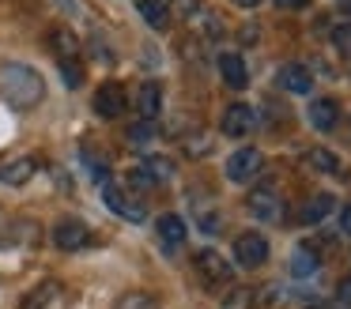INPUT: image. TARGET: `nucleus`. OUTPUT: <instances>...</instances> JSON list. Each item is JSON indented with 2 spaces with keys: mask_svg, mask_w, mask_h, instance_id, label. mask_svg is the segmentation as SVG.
Returning a JSON list of instances; mask_svg holds the SVG:
<instances>
[{
  "mask_svg": "<svg viewBox=\"0 0 351 309\" xmlns=\"http://www.w3.org/2000/svg\"><path fill=\"white\" fill-rule=\"evenodd\" d=\"M0 98H8L16 110H31L46 98V79L27 64H0Z\"/></svg>",
  "mask_w": 351,
  "mask_h": 309,
  "instance_id": "f257e3e1",
  "label": "nucleus"
},
{
  "mask_svg": "<svg viewBox=\"0 0 351 309\" xmlns=\"http://www.w3.org/2000/svg\"><path fill=\"white\" fill-rule=\"evenodd\" d=\"M261 166H265V158H261L257 147H238L234 155L227 158V181L245 185V181H253L261 173Z\"/></svg>",
  "mask_w": 351,
  "mask_h": 309,
  "instance_id": "f03ea898",
  "label": "nucleus"
},
{
  "mask_svg": "<svg viewBox=\"0 0 351 309\" xmlns=\"http://www.w3.org/2000/svg\"><path fill=\"white\" fill-rule=\"evenodd\" d=\"M234 260L242 264V268H261V264L268 260V238L265 234H238Z\"/></svg>",
  "mask_w": 351,
  "mask_h": 309,
  "instance_id": "7ed1b4c3",
  "label": "nucleus"
},
{
  "mask_svg": "<svg viewBox=\"0 0 351 309\" xmlns=\"http://www.w3.org/2000/svg\"><path fill=\"white\" fill-rule=\"evenodd\" d=\"M87 223L84 219H57L53 223V245L64 249V253H76V249L87 245Z\"/></svg>",
  "mask_w": 351,
  "mask_h": 309,
  "instance_id": "20e7f679",
  "label": "nucleus"
},
{
  "mask_svg": "<svg viewBox=\"0 0 351 309\" xmlns=\"http://www.w3.org/2000/svg\"><path fill=\"white\" fill-rule=\"evenodd\" d=\"M102 200H106V208L114 211V215L129 219V223H144V208H140L136 200H132L125 188L110 185V181H102Z\"/></svg>",
  "mask_w": 351,
  "mask_h": 309,
  "instance_id": "39448f33",
  "label": "nucleus"
},
{
  "mask_svg": "<svg viewBox=\"0 0 351 309\" xmlns=\"http://www.w3.org/2000/svg\"><path fill=\"white\" fill-rule=\"evenodd\" d=\"M250 215L253 219H265V223H280V219H283L280 193H272V188H257V193H250Z\"/></svg>",
  "mask_w": 351,
  "mask_h": 309,
  "instance_id": "423d86ee",
  "label": "nucleus"
},
{
  "mask_svg": "<svg viewBox=\"0 0 351 309\" xmlns=\"http://www.w3.org/2000/svg\"><path fill=\"white\" fill-rule=\"evenodd\" d=\"M276 83H280L287 95H310L313 90V75L306 64H283L280 72H276Z\"/></svg>",
  "mask_w": 351,
  "mask_h": 309,
  "instance_id": "0eeeda50",
  "label": "nucleus"
},
{
  "mask_svg": "<svg viewBox=\"0 0 351 309\" xmlns=\"http://www.w3.org/2000/svg\"><path fill=\"white\" fill-rule=\"evenodd\" d=\"M95 113L106 121H114L117 113H125V90L117 87V83H102L99 90H95Z\"/></svg>",
  "mask_w": 351,
  "mask_h": 309,
  "instance_id": "6e6552de",
  "label": "nucleus"
},
{
  "mask_svg": "<svg viewBox=\"0 0 351 309\" xmlns=\"http://www.w3.org/2000/svg\"><path fill=\"white\" fill-rule=\"evenodd\" d=\"M253 125H257V117H253V110H250L245 102L227 106V110H223V121H219V128H223L227 136H234V140H238V136H245Z\"/></svg>",
  "mask_w": 351,
  "mask_h": 309,
  "instance_id": "1a4fd4ad",
  "label": "nucleus"
},
{
  "mask_svg": "<svg viewBox=\"0 0 351 309\" xmlns=\"http://www.w3.org/2000/svg\"><path fill=\"white\" fill-rule=\"evenodd\" d=\"M306 117H310V125L317 128V132H332L336 121H340V106H336L332 98H313Z\"/></svg>",
  "mask_w": 351,
  "mask_h": 309,
  "instance_id": "9d476101",
  "label": "nucleus"
},
{
  "mask_svg": "<svg viewBox=\"0 0 351 309\" xmlns=\"http://www.w3.org/2000/svg\"><path fill=\"white\" fill-rule=\"evenodd\" d=\"M197 271L208 279V283H227L230 279V264L223 260L215 249H200L197 253Z\"/></svg>",
  "mask_w": 351,
  "mask_h": 309,
  "instance_id": "9b49d317",
  "label": "nucleus"
},
{
  "mask_svg": "<svg viewBox=\"0 0 351 309\" xmlns=\"http://www.w3.org/2000/svg\"><path fill=\"white\" fill-rule=\"evenodd\" d=\"M219 72H223V83L234 90L250 87V72H245V60L242 53H219Z\"/></svg>",
  "mask_w": 351,
  "mask_h": 309,
  "instance_id": "f8f14e48",
  "label": "nucleus"
},
{
  "mask_svg": "<svg viewBox=\"0 0 351 309\" xmlns=\"http://www.w3.org/2000/svg\"><path fill=\"white\" fill-rule=\"evenodd\" d=\"M317 268H321L317 249H313V245H295V253H291V275H295V279H310Z\"/></svg>",
  "mask_w": 351,
  "mask_h": 309,
  "instance_id": "ddd939ff",
  "label": "nucleus"
},
{
  "mask_svg": "<svg viewBox=\"0 0 351 309\" xmlns=\"http://www.w3.org/2000/svg\"><path fill=\"white\" fill-rule=\"evenodd\" d=\"M306 166H310L313 173H328V177H340V173H343V162L332 155V151H325V147L306 151Z\"/></svg>",
  "mask_w": 351,
  "mask_h": 309,
  "instance_id": "4468645a",
  "label": "nucleus"
},
{
  "mask_svg": "<svg viewBox=\"0 0 351 309\" xmlns=\"http://www.w3.org/2000/svg\"><path fill=\"white\" fill-rule=\"evenodd\" d=\"M34 170H38L34 158H16V162L0 166V185H27L34 177Z\"/></svg>",
  "mask_w": 351,
  "mask_h": 309,
  "instance_id": "2eb2a0df",
  "label": "nucleus"
},
{
  "mask_svg": "<svg viewBox=\"0 0 351 309\" xmlns=\"http://www.w3.org/2000/svg\"><path fill=\"white\" fill-rule=\"evenodd\" d=\"M155 234H159V241L167 249H178L185 241V223L178 215H159V223H155Z\"/></svg>",
  "mask_w": 351,
  "mask_h": 309,
  "instance_id": "dca6fc26",
  "label": "nucleus"
},
{
  "mask_svg": "<svg viewBox=\"0 0 351 309\" xmlns=\"http://www.w3.org/2000/svg\"><path fill=\"white\" fill-rule=\"evenodd\" d=\"M140 15H144V23L147 27H155V30H162L170 23V4L167 0H140Z\"/></svg>",
  "mask_w": 351,
  "mask_h": 309,
  "instance_id": "f3484780",
  "label": "nucleus"
},
{
  "mask_svg": "<svg viewBox=\"0 0 351 309\" xmlns=\"http://www.w3.org/2000/svg\"><path fill=\"white\" fill-rule=\"evenodd\" d=\"M162 110V90L159 83H144L140 87V113H144V121H155Z\"/></svg>",
  "mask_w": 351,
  "mask_h": 309,
  "instance_id": "a211bd4d",
  "label": "nucleus"
},
{
  "mask_svg": "<svg viewBox=\"0 0 351 309\" xmlns=\"http://www.w3.org/2000/svg\"><path fill=\"white\" fill-rule=\"evenodd\" d=\"M332 203H336V200H332L328 193H317V196H313V200L306 203L302 211H298V219H302L306 226H310V223H321V219H325L328 211H332Z\"/></svg>",
  "mask_w": 351,
  "mask_h": 309,
  "instance_id": "6ab92c4d",
  "label": "nucleus"
},
{
  "mask_svg": "<svg viewBox=\"0 0 351 309\" xmlns=\"http://www.w3.org/2000/svg\"><path fill=\"white\" fill-rule=\"evenodd\" d=\"M144 170L147 173H152V177L155 181H170V177H174V162H170V158L167 155H152V158H147V162H144Z\"/></svg>",
  "mask_w": 351,
  "mask_h": 309,
  "instance_id": "aec40b11",
  "label": "nucleus"
},
{
  "mask_svg": "<svg viewBox=\"0 0 351 309\" xmlns=\"http://www.w3.org/2000/svg\"><path fill=\"white\" fill-rule=\"evenodd\" d=\"M53 49H61V60H76V53H80V42L69 34V30H53Z\"/></svg>",
  "mask_w": 351,
  "mask_h": 309,
  "instance_id": "412c9836",
  "label": "nucleus"
},
{
  "mask_svg": "<svg viewBox=\"0 0 351 309\" xmlns=\"http://www.w3.org/2000/svg\"><path fill=\"white\" fill-rule=\"evenodd\" d=\"M117 309H159V301H155L152 294H125V298L117 301Z\"/></svg>",
  "mask_w": 351,
  "mask_h": 309,
  "instance_id": "4be33fe9",
  "label": "nucleus"
},
{
  "mask_svg": "<svg viewBox=\"0 0 351 309\" xmlns=\"http://www.w3.org/2000/svg\"><path fill=\"white\" fill-rule=\"evenodd\" d=\"M332 45H336V49H340L343 57L351 60V23H340V27L332 30Z\"/></svg>",
  "mask_w": 351,
  "mask_h": 309,
  "instance_id": "5701e85b",
  "label": "nucleus"
},
{
  "mask_svg": "<svg viewBox=\"0 0 351 309\" xmlns=\"http://www.w3.org/2000/svg\"><path fill=\"white\" fill-rule=\"evenodd\" d=\"M200 30H204L208 38H219V34H223V23H219V15H212V12H200Z\"/></svg>",
  "mask_w": 351,
  "mask_h": 309,
  "instance_id": "b1692460",
  "label": "nucleus"
},
{
  "mask_svg": "<svg viewBox=\"0 0 351 309\" xmlns=\"http://www.w3.org/2000/svg\"><path fill=\"white\" fill-rule=\"evenodd\" d=\"M61 72H64V83H69V87H80V83H84V72L76 68V60H61Z\"/></svg>",
  "mask_w": 351,
  "mask_h": 309,
  "instance_id": "393cba45",
  "label": "nucleus"
},
{
  "mask_svg": "<svg viewBox=\"0 0 351 309\" xmlns=\"http://www.w3.org/2000/svg\"><path fill=\"white\" fill-rule=\"evenodd\" d=\"M129 185H132V188H152V185H155V177L144 170V166H140V170H132V173H129Z\"/></svg>",
  "mask_w": 351,
  "mask_h": 309,
  "instance_id": "a878e982",
  "label": "nucleus"
},
{
  "mask_svg": "<svg viewBox=\"0 0 351 309\" xmlns=\"http://www.w3.org/2000/svg\"><path fill=\"white\" fill-rule=\"evenodd\" d=\"M129 140H132V147H144V140H152V121H144V125L132 128Z\"/></svg>",
  "mask_w": 351,
  "mask_h": 309,
  "instance_id": "bb28decb",
  "label": "nucleus"
},
{
  "mask_svg": "<svg viewBox=\"0 0 351 309\" xmlns=\"http://www.w3.org/2000/svg\"><path fill=\"white\" fill-rule=\"evenodd\" d=\"M238 298H227V309H245L250 306V291H234Z\"/></svg>",
  "mask_w": 351,
  "mask_h": 309,
  "instance_id": "cd10ccee",
  "label": "nucleus"
},
{
  "mask_svg": "<svg viewBox=\"0 0 351 309\" xmlns=\"http://www.w3.org/2000/svg\"><path fill=\"white\" fill-rule=\"evenodd\" d=\"M340 230L351 238V203H343V211H340Z\"/></svg>",
  "mask_w": 351,
  "mask_h": 309,
  "instance_id": "c85d7f7f",
  "label": "nucleus"
},
{
  "mask_svg": "<svg viewBox=\"0 0 351 309\" xmlns=\"http://www.w3.org/2000/svg\"><path fill=\"white\" fill-rule=\"evenodd\" d=\"M178 12H182V15H197L200 4H197V0H178Z\"/></svg>",
  "mask_w": 351,
  "mask_h": 309,
  "instance_id": "c756f323",
  "label": "nucleus"
},
{
  "mask_svg": "<svg viewBox=\"0 0 351 309\" xmlns=\"http://www.w3.org/2000/svg\"><path fill=\"white\" fill-rule=\"evenodd\" d=\"M340 301H351V279H343V283H340Z\"/></svg>",
  "mask_w": 351,
  "mask_h": 309,
  "instance_id": "7c9ffc66",
  "label": "nucleus"
},
{
  "mask_svg": "<svg viewBox=\"0 0 351 309\" xmlns=\"http://www.w3.org/2000/svg\"><path fill=\"white\" fill-rule=\"evenodd\" d=\"M276 4H280V8H306L310 0H276Z\"/></svg>",
  "mask_w": 351,
  "mask_h": 309,
  "instance_id": "2f4dec72",
  "label": "nucleus"
},
{
  "mask_svg": "<svg viewBox=\"0 0 351 309\" xmlns=\"http://www.w3.org/2000/svg\"><path fill=\"white\" fill-rule=\"evenodd\" d=\"M230 4H238V8H257L261 0H230Z\"/></svg>",
  "mask_w": 351,
  "mask_h": 309,
  "instance_id": "473e14b6",
  "label": "nucleus"
},
{
  "mask_svg": "<svg viewBox=\"0 0 351 309\" xmlns=\"http://www.w3.org/2000/svg\"><path fill=\"white\" fill-rule=\"evenodd\" d=\"M340 8H343V12H348V15H351V0H343V4H340Z\"/></svg>",
  "mask_w": 351,
  "mask_h": 309,
  "instance_id": "72a5a7b5",
  "label": "nucleus"
}]
</instances>
